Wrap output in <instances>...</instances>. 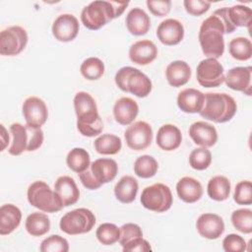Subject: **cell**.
I'll return each instance as SVG.
<instances>
[{"instance_id":"1","label":"cell","mask_w":252,"mask_h":252,"mask_svg":"<svg viewBox=\"0 0 252 252\" xmlns=\"http://www.w3.org/2000/svg\"><path fill=\"white\" fill-rule=\"evenodd\" d=\"M235 27L227 16V7L216 10L203 21L199 31V42L203 53L208 58L218 59L224 52V33H231Z\"/></svg>"},{"instance_id":"2","label":"cell","mask_w":252,"mask_h":252,"mask_svg":"<svg viewBox=\"0 0 252 252\" xmlns=\"http://www.w3.org/2000/svg\"><path fill=\"white\" fill-rule=\"evenodd\" d=\"M74 109L77 115V129L85 137H94L103 130L94 98L87 92H78L74 96Z\"/></svg>"},{"instance_id":"3","label":"cell","mask_w":252,"mask_h":252,"mask_svg":"<svg viewBox=\"0 0 252 252\" xmlns=\"http://www.w3.org/2000/svg\"><path fill=\"white\" fill-rule=\"evenodd\" d=\"M128 5L129 2L93 1L81 12L82 24L91 31H97L113 19L120 17Z\"/></svg>"},{"instance_id":"4","label":"cell","mask_w":252,"mask_h":252,"mask_svg":"<svg viewBox=\"0 0 252 252\" xmlns=\"http://www.w3.org/2000/svg\"><path fill=\"white\" fill-rule=\"evenodd\" d=\"M237 104L232 96L224 93L205 94V101L200 115L216 123H224L233 118Z\"/></svg>"},{"instance_id":"5","label":"cell","mask_w":252,"mask_h":252,"mask_svg":"<svg viewBox=\"0 0 252 252\" xmlns=\"http://www.w3.org/2000/svg\"><path fill=\"white\" fill-rule=\"evenodd\" d=\"M12 143L8 152L12 156H20L24 152H33L43 143L44 135L41 128L32 127L28 124L13 123L10 126Z\"/></svg>"},{"instance_id":"6","label":"cell","mask_w":252,"mask_h":252,"mask_svg":"<svg viewBox=\"0 0 252 252\" xmlns=\"http://www.w3.org/2000/svg\"><path fill=\"white\" fill-rule=\"evenodd\" d=\"M117 173V162L112 158H102L91 162L87 170L79 173V178L87 189L95 190L103 184L112 181Z\"/></svg>"},{"instance_id":"7","label":"cell","mask_w":252,"mask_h":252,"mask_svg":"<svg viewBox=\"0 0 252 252\" xmlns=\"http://www.w3.org/2000/svg\"><path fill=\"white\" fill-rule=\"evenodd\" d=\"M115 84L123 92L131 93L138 97H146L152 92V81L137 68L125 66L115 74Z\"/></svg>"},{"instance_id":"8","label":"cell","mask_w":252,"mask_h":252,"mask_svg":"<svg viewBox=\"0 0 252 252\" xmlns=\"http://www.w3.org/2000/svg\"><path fill=\"white\" fill-rule=\"evenodd\" d=\"M27 196L32 207L44 213H56L64 207L59 195L41 180L34 181L29 186Z\"/></svg>"},{"instance_id":"9","label":"cell","mask_w":252,"mask_h":252,"mask_svg":"<svg viewBox=\"0 0 252 252\" xmlns=\"http://www.w3.org/2000/svg\"><path fill=\"white\" fill-rule=\"evenodd\" d=\"M95 224V216L86 208H79L66 213L60 220V229L69 235L90 232Z\"/></svg>"},{"instance_id":"10","label":"cell","mask_w":252,"mask_h":252,"mask_svg":"<svg viewBox=\"0 0 252 252\" xmlns=\"http://www.w3.org/2000/svg\"><path fill=\"white\" fill-rule=\"evenodd\" d=\"M141 204L147 210L163 213L170 209L173 197L169 187L163 183H155L146 187L141 194Z\"/></svg>"},{"instance_id":"11","label":"cell","mask_w":252,"mask_h":252,"mask_svg":"<svg viewBox=\"0 0 252 252\" xmlns=\"http://www.w3.org/2000/svg\"><path fill=\"white\" fill-rule=\"evenodd\" d=\"M29 40L27 31L20 26H11L0 32V54L15 56L27 46Z\"/></svg>"},{"instance_id":"12","label":"cell","mask_w":252,"mask_h":252,"mask_svg":"<svg viewBox=\"0 0 252 252\" xmlns=\"http://www.w3.org/2000/svg\"><path fill=\"white\" fill-rule=\"evenodd\" d=\"M198 83L204 88H216L224 82V69L215 58L202 60L196 69Z\"/></svg>"},{"instance_id":"13","label":"cell","mask_w":252,"mask_h":252,"mask_svg":"<svg viewBox=\"0 0 252 252\" xmlns=\"http://www.w3.org/2000/svg\"><path fill=\"white\" fill-rule=\"evenodd\" d=\"M124 138L131 150L144 151L153 141L152 126L146 121H136L128 126L124 133Z\"/></svg>"},{"instance_id":"14","label":"cell","mask_w":252,"mask_h":252,"mask_svg":"<svg viewBox=\"0 0 252 252\" xmlns=\"http://www.w3.org/2000/svg\"><path fill=\"white\" fill-rule=\"evenodd\" d=\"M23 115L26 123L32 127L40 128L48 118V109L45 102L37 96H30L23 103Z\"/></svg>"},{"instance_id":"15","label":"cell","mask_w":252,"mask_h":252,"mask_svg":"<svg viewBox=\"0 0 252 252\" xmlns=\"http://www.w3.org/2000/svg\"><path fill=\"white\" fill-rule=\"evenodd\" d=\"M80 30L78 19L72 14L59 15L53 22L51 32L55 39L61 42L74 40Z\"/></svg>"},{"instance_id":"16","label":"cell","mask_w":252,"mask_h":252,"mask_svg":"<svg viewBox=\"0 0 252 252\" xmlns=\"http://www.w3.org/2000/svg\"><path fill=\"white\" fill-rule=\"evenodd\" d=\"M251 75L252 67H234L227 71L224 75L225 85L237 92H241L247 95H251Z\"/></svg>"},{"instance_id":"17","label":"cell","mask_w":252,"mask_h":252,"mask_svg":"<svg viewBox=\"0 0 252 252\" xmlns=\"http://www.w3.org/2000/svg\"><path fill=\"white\" fill-rule=\"evenodd\" d=\"M157 36L164 45H176L184 37V27L176 19H165L158 26Z\"/></svg>"},{"instance_id":"18","label":"cell","mask_w":252,"mask_h":252,"mask_svg":"<svg viewBox=\"0 0 252 252\" xmlns=\"http://www.w3.org/2000/svg\"><path fill=\"white\" fill-rule=\"evenodd\" d=\"M196 228L202 237L207 239H218L224 231V222L219 215L205 213L198 218Z\"/></svg>"},{"instance_id":"19","label":"cell","mask_w":252,"mask_h":252,"mask_svg":"<svg viewBox=\"0 0 252 252\" xmlns=\"http://www.w3.org/2000/svg\"><path fill=\"white\" fill-rule=\"evenodd\" d=\"M192 141L201 147L211 148L218 142V132L215 126L205 121H196L189 127Z\"/></svg>"},{"instance_id":"20","label":"cell","mask_w":252,"mask_h":252,"mask_svg":"<svg viewBox=\"0 0 252 252\" xmlns=\"http://www.w3.org/2000/svg\"><path fill=\"white\" fill-rule=\"evenodd\" d=\"M158 56V47L150 39H142L134 42L129 48L130 60L138 65H148Z\"/></svg>"},{"instance_id":"21","label":"cell","mask_w":252,"mask_h":252,"mask_svg":"<svg viewBox=\"0 0 252 252\" xmlns=\"http://www.w3.org/2000/svg\"><path fill=\"white\" fill-rule=\"evenodd\" d=\"M139 113V105L131 97H120L113 105V116L120 125H130L134 122Z\"/></svg>"},{"instance_id":"22","label":"cell","mask_w":252,"mask_h":252,"mask_svg":"<svg viewBox=\"0 0 252 252\" xmlns=\"http://www.w3.org/2000/svg\"><path fill=\"white\" fill-rule=\"evenodd\" d=\"M205 94L197 89L188 88L178 93L177 105L185 113H200L204 106Z\"/></svg>"},{"instance_id":"23","label":"cell","mask_w":252,"mask_h":252,"mask_svg":"<svg viewBox=\"0 0 252 252\" xmlns=\"http://www.w3.org/2000/svg\"><path fill=\"white\" fill-rule=\"evenodd\" d=\"M156 142L157 145L165 152L174 151L181 145V131L177 126L173 124H164L158 130Z\"/></svg>"},{"instance_id":"24","label":"cell","mask_w":252,"mask_h":252,"mask_svg":"<svg viewBox=\"0 0 252 252\" xmlns=\"http://www.w3.org/2000/svg\"><path fill=\"white\" fill-rule=\"evenodd\" d=\"M54 191L59 195L64 207L76 204L80 198V191L75 180L67 175L60 176L56 179Z\"/></svg>"},{"instance_id":"25","label":"cell","mask_w":252,"mask_h":252,"mask_svg":"<svg viewBox=\"0 0 252 252\" xmlns=\"http://www.w3.org/2000/svg\"><path fill=\"white\" fill-rule=\"evenodd\" d=\"M176 192L183 202L192 204L201 199L203 195V186L199 180L190 176H184L178 180L176 184Z\"/></svg>"},{"instance_id":"26","label":"cell","mask_w":252,"mask_h":252,"mask_svg":"<svg viewBox=\"0 0 252 252\" xmlns=\"http://www.w3.org/2000/svg\"><path fill=\"white\" fill-rule=\"evenodd\" d=\"M191 68L189 64L183 60H175L169 63L165 70L167 83L174 88L186 85L191 79Z\"/></svg>"},{"instance_id":"27","label":"cell","mask_w":252,"mask_h":252,"mask_svg":"<svg viewBox=\"0 0 252 252\" xmlns=\"http://www.w3.org/2000/svg\"><path fill=\"white\" fill-rule=\"evenodd\" d=\"M125 24L128 32L133 35H144L151 28L149 15L141 8H133L126 16Z\"/></svg>"},{"instance_id":"28","label":"cell","mask_w":252,"mask_h":252,"mask_svg":"<svg viewBox=\"0 0 252 252\" xmlns=\"http://www.w3.org/2000/svg\"><path fill=\"white\" fill-rule=\"evenodd\" d=\"M22 212L13 204H5L0 208V234L12 233L21 223Z\"/></svg>"},{"instance_id":"29","label":"cell","mask_w":252,"mask_h":252,"mask_svg":"<svg viewBox=\"0 0 252 252\" xmlns=\"http://www.w3.org/2000/svg\"><path fill=\"white\" fill-rule=\"evenodd\" d=\"M139 189L138 181L131 175H125L114 186V195L116 199L123 203H132L137 196Z\"/></svg>"},{"instance_id":"30","label":"cell","mask_w":252,"mask_h":252,"mask_svg":"<svg viewBox=\"0 0 252 252\" xmlns=\"http://www.w3.org/2000/svg\"><path fill=\"white\" fill-rule=\"evenodd\" d=\"M230 181L223 175L212 177L207 186V193L212 200L221 202L226 200L230 194Z\"/></svg>"},{"instance_id":"31","label":"cell","mask_w":252,"mask_h":252,"mask_svg":"<svg viewBox=\"0 0 252 252\" xmlns=\"http://www.w3.org/2000/svg\"><path fill=\"white\" fill-rule=\"evenodd\" d=\"M25 227L32 236H42L50 229V220L47 215L39 212L32 213L28 216Z\"/></svg>"},{"instance_id":"32","label":"cell","mask_w":252,"mask_h":252,"mask_svg":"<svg viewBox=\"0 0 252 252\" xmlns=\"http://www.w3.org/2000/svg\"><path fill=\"white\" fill-rule=\"evenodd\" d=\"M94 150L100 155H116L122 148L121 139L114 134H102L94 142Z\"/></svg>"},{"instance_id":"33","label":"cell","mask_w":252,"mask_h":252,"mask_svg":"<svg viewBox=\"0 0 252 252\" xmlns=\"http://www.w3.org/2000/svg\"><path fill=\"white\" fill-rule=\"evenodd\" d=\"M66 162L71 170L78 174L82 173L91 164L90 154L83 148H74L68 153Z\"/></svg>"},{"instance_id":"34","label":"cell","mask_w":252,"mask_h":252,"mask_svg":"<svg viewBox=\"0 0 252 252\" xmlns=\"http://www.w3.org/2000/svg\"><path fill=\"white\" fill-rule=\"evenodd\" d=\"M228 51L232 58L238 61H246L252 56V43L247 37L237 36L229 41Z\"/></svg>"},{"instance_id":"35","label":"cell","mask_w":252,"mask_h":252,"mask_svg":"<svg viewBox=\"0 0 252 252\" xmlns=\"http://www.w3.org/2000/svg\"><path fill=\"white\" fill-rule=\"evenodd\" d=\"M104 63L97 57H89L80 66L82 76L89 81L100 79L104 74Z\"/></svg>"},{"instance_id":"36","label":"cell","mask_w":252,"mask_h":252,"mask_svg":"<svg viewBox=\"0 0 252 252\" xmlns=\"http://www.w3.org/2000/svg\"><path fill=\"white\" fill-rule=\"evenodd\" d=\"M227 16L230 23L235 27L250 28L252 11L248 6L237 4L227 8Z\"/></svg>"},{"instance_id":"37","label":"cell","mask_w":252,"mask_h":252,"mask_svg":"<svg viewBox=\"0 0 252 252\" xmlns=\"http://www.w3.org/2000/svg\"><path fill=\"white\" fill-rule=\"evenodd\" d=\"M158 163L156 158L149 155L139 157L134 162V172L141 178H151L156 175Z\"/></svg>"},{"instance_id":"38","label":"cell","mask_w":252,"mask_h":252,"mask_svg":"<svg viewBox=\"0 0 252 252\" xmlns=\"http://www.w3.org/2000/svg\"><path fill=\"white\" fill-rule=\"evenodd\" d=\"M95 236L101 244L112 245L119 241L120 228L114 223L103 222L96 228Z\"/></svg>"},{"instance_id":"39","label":"cell","mask_w":252,"mask_h":252,"mask_svg":"<svg viewBox=\"0 0 252 252\" xmlns=\"http://www.w3.org/2000/svg\"><path fill=\"white\" fill-rule=\"evenodd\" d=\"M231 222L240 232L249 234L252 232V211L250 209H238L231 214Z\"/></svg>"},{"instance_id":"40","label":"cell","mask_w":252,"mask_h":252,"mask_svg":"<svg viewBox=\"0 0 252 252\" xmlns=\"http://www.w3.org/2000/svg\"><path fill=\"white\" fill-rule=\"evenodd\" d=\"M212 162V153L208 148H197L194 149L189 156V164L196 170L207 169Z\"/></svg>"},{"instance_id":"41","label":"cell","mask_w":252,"mask_h":252,"mask_svg":"<svg viewBox=\"0 0 252 252\" xmlns=\"http://www.w3.org/2000/svg\"><path fill=\"white\" fill-rule=\"evenodd\" d=\"M39 250L41 252H68L69 243L66 238L58 234H52L42 240Z\"/></svg>"},{"instance_id":"42","label":"cell","mask_w":252,"mask_h":252,"mask_svg":"<svg viewBox=\"0 0 252 252\" xmlns=\"http://www.w3.org/2000/svg\"><path fill=\"white\" fill-rule=\"evenodd\" d=\"M233 200L238 205L252 204V183L249 180H243L236 184Z\"/></svg>"},{"instance_id":"43","label":"cell","mask_w":252,"mask_h":252,"mask_svg":"<svg viewBox=\"0 0 252 252\" xmlns=\"http://www.w3.org/2000/svg\"><path fill=\"white\" fill-rule=\"evenodd\" d=\"M138 237H143V231L137 223L128 222L120 227L119 243L121 246L126 245L127 243Z\"/></svg>"},{"instance_id":"44","label":"cell","mask_w":252,"mask_h":252,"mask_svg":"<svg viewBox=\"0 0 252 252\" xmlns=\"http://www.w3.org/2000/svg\"><path fill=\"white\" fill-rule=\"evenodd\" d=\"M222 248L225 252H243L246 250V241L238 234H227L222 240Z\"/></svg>"},{"instance_id":"45","label":"cell","mask_w":252,"mask_h":252,"mask_svg":"<svg viewBox=\"0 0 252 252\" xmlns=\"http://www.w3.org/2000/svg\"><path fill=\"white\" fill-rule=\"evenodd\" d=\"M146 4L150 12L156 17H164L171 9L170 0H148Z\"/></svg>"},{"instance_id":"46","label":"cell","mask_w":252,"mask_h":252,"mask_svg":"<svg viewBox=\"0 0 252 252\" xmlns=\"http://www.w3.org/2000/svg\"><path fill=\"white\" fill-rule=\"evenodd\" d=\"M186 12L192 16H201L211 7V2L202 0H185L183 2Z\"/></svg>"},{"instance_id":"47","label":"cell","mask_w":252,"mask_h":252,"mask_svg":"<svg viewBox=\"0 0 252 252\" xmlns=\"http://www.w3.org/2000/svg\"><path fill=\"white\" fill-rule=\"evenodd\" d=\"M123 252H147L151 251L152 247L148 240L143 237H138L122 246Z\"/></svg>"},{"instance_id":"48","label":"cell","mask_w":252,"mask_h":252,"mask_svg":"<svg viewBox=\"0 0 252 252\" xmlns=\"http://www.w3.org/2000/svg\"><path fill=\"white\" fill-rule=\"evenodd\" d=\"M0 126H1V133H0L1 148H0V151L3 152V151L6 149V147L8 146V144H9V139H10V137H9V134H8V132H7L6 128H5V126H4L3 124H1Z\"/></svg>"}]
</instances>
